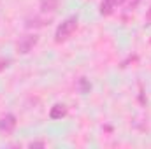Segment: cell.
<instances>
[{
  "mask_svg": "<svg viewBox=\"0 0 151 149\" xmlns=\"http://www.w3.org/2000/svg\"><path fill=\"white\" fill-rule=\"evenodd\" d=\"M65 116H67V105H63V104H55L51 107V111H49V117L51 119H62Z\"/></svg>",
  "mask_w": 151,
  "mask_h": 149,
  "instance_id": "obj_5",
  "label": "cell"
},
{
  "mask_svg": "<svg viewBox=\"0 0 151 149\" xmlns=\"http://www.w3.org/2000/svg\"><path fill=\"white\" fill-rule=\"evenodd\" d=\"M76 28H77V18H76V16L67 18L65 21H62V23L58 25V28H56V32H55V40H56V42H62V40L69 39Z\"/></svg>",
  "mask_w": 151,
  "mask_h": 149,
  "instance_id": "obj_1",
  "label": "cell"
},
{
  "mask_svg": "<svg viewBox=\"0 0 151 149\" xmlns=\"http://www.w3.org/2000/svg\"><path fill=\"white\" fill-rule=\"evenodd\" d=\"M119 4H123V0H102V2H100V14H102V16L113 14L114 9H116Z\"/></svg>",
  "mask_w": 151,
  "mask_h": 149,
  "instance_id": "obj_4",
  "label": "cell"
},
{
  "mask_svg": "<svg viewBox=\"0 0 151 149\" xmlns=\"http://www.w3.org/2000/svg\"><path fill=\"white\" fill-rule=\"evenodd\" d=\"M79 88H81V93H88L91 90V84L86 81V77H81L79 79Z\"/></svg>",
  "mask_w": 151,
  "mask_h": 149,
  "instance_id": "obj_6",
  "label": "cell"
},
{
  "mask_svg": "<svg viewBox=\"0 0 151 149\" xmlns=\"http://www.w3.org/2000/svg\"><path fill=\"white\" fill-rule=\"evenodd\" d=\"M37 42H39L37 35H25V37H21V40L18 42V51L23 53V54H27V53H30L34 49V46Z\"/></svg>",
  "mask_w": 151,
  "mask_h": 149,
  "instance_id": "obj_2",
  "label": "cell"
},
{
  "mask_svg": "<svg viewBox=\"0 0 151 149\" xmlns=\"http://www.w3.org/2000/svg\"><path fill=\"white\" fill-rule=\"evenodd\" d=\"M9 63H11V60H0V70H4Z\"/></svg>",
  "mask_w": 151,
  "mask_h": 149,
  "instance_id": "obj_7",
  "label": "cell"
},
{
  "mask_svg": "<svg viewBox=\"0 0 151 149\" xmlns=\"http://www.w3.org/2000/svg\"><path fill=\"white\" fill-rule=\"evenodd\" d=\"M16 128V116L14 114H5L0 117V132L11 133Z\"/></svg>",
  "mask_w": 151,
  "mask_h": 149,
  "instance_id": "obj_3",
  "label": "cell"
},
{
  "mask_svg": "<svg viewBox=\"0 0 151 149\" xmlns=\"http://www.w3.org/2000/svg\"><path fill=\"white\" fill-rule=\"evenodd\" d=\"M44 146H46L44 142H32L30 144V148H44Z\"/></svg>",
  "mask_w": 151,
  "mask_h": 149,
  "instance_id": "obj_8",
  "label": "cell"
}]
</instances>
